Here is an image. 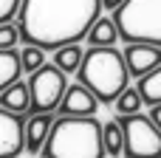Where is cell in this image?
I'll return each mask as SVG.
<instances>
[{"instance_id":"1","label":"cell","mask_w":161,"mask_h":158,"mask_svg":"<svg viewBox=\"0 0 161 158\" xmlns=\"http://www.w3.org/2000/svg\"><path fill=\"white\" fill-rule=\"evenodd\" d=\"M102 11V0H23L17 11L20 40L45 51L79 42Z\"/></svg>"},{"instance_id":"2","label":"cell","mask_w":161,"mask_h":158,"mask_svg":"<svg viewBox=\"0 0 161 158\" xmlns=\"http://www.w3.org/2000/svg\"><path fill=\"white\" fill-rule=\"evenodd\" d=\"M42 158H108L105 124L96 116H57Z\"/></svg>"},{"instance_id":"3","label":"cell","mask_w":161,"mask_h":158,"mask_svg":"<svg viewBox=\"0 0 161 158\" xmlns=\"http://www.w3.org/2000/svg\"><path fill=\"white\" fill-rule=\"evenodd\" d=\"M130 71L125 62V54L110 45V48H91L85 51L82 68H79V82L99 99V102H116V96L130 88Z\"/></svg>"},{"instance_id":"4","label":"cell","mask_w":161,"mask_h":158,"mask_svg":"<svg viewBox=\"0 0 161 158\" xmlns=\"http://www.w3.org/2000/svg\"><path fill=\"white\" fill-rule=\"evenodd\" d=\"M119 40L161 48V0H125L113 11Z\"/></svg>"},{"instance_id":"5","label":"cell","mask_w":161,"mask_h":158,"mask_svg":"<svg viewBox=\"0 0 161 158\" xmlns=\"http://www.w3.org/2000/svg\"><path fill=\"white\" fill-rule=\"evenodd\" d=\"M28 88H31V113H57L68 90V76L54 62H45L37 74L28 76Z\"/></svg>"},{"instance_id":"6","label":"cell","mask_w":161,"mask_h":158,"mask_svg":"<svg viewBox=\"0 0 161 158\" xmlns=\"http://www.w3.org/2000/svg\"><path fill=\"white\" fill-rule=\"evenodd\" d=\"M125 127V158H161V130L150 116H119Z\"/></svg>"},{"instance_id":"7","label":"cell","mask_w":161,"mask_h":158,"mask_svg":"<svg viewBox=\"0 0 161 158\" xmlns=\"http://www.w3.org/2000/svg\"><path fill=\"white\" fill-rule=\"evenodd\" d=\"M23 124L25 116H14L0 107V158H20L25 153Z\"/></svg>"},{"instance_id":"8","label":"cell","mask_w":161,"mask_h":158,"mask_svg":"<svg viewBox=\"0 0 161 158\" xmlns=\"http://www.w3.org/2000/svg\"><path fill=\"white\" fill-rule=\"evenodd\" d=\"M125 62H127V71L133 79H142L147 76L150 71H156L161 65V48L158 45H147V42H130L125 51Z\"/></svg>"},{"instance_id":"9","label":"cell","mask_w":161,"mask_h":158,"mask_svg":"<svg viewBox=\"0 0 161 158\" xmlns=\"http://www.w3.org/2000/svg\"><path fill=\"white\" fill-rule=\"evenodd\" d=\"M96 110H99V99L82 82H74V85H68L57 113L59 116H96Z\"/></svg>"},{"instance_id":"10","label":"cell","mask_w":161,"mask_h":158,"mask_svg":"<svg viewBox=\"0 0 161 158\" xmlns=\"http://www.w3.org/2000/svg\"><path fill=\"white\" fill-rule=\"evenodd\" d=\"M54 127V113H28L25 124H23V139H25V153L28 155H40V150L45 147L48 136Z\"/></svg>"},{"instance_id":"11","label":"cell","mask_w":161,"mask_h":158,"mask_svg":"<svg viewBox=\"0 0 161 158\" xmlns=\"http://www.w3.org/2000/svg\"><path fill=\"white\" fill-rule=\"evenodd\" d=\"M0 107L14 113V116H28L31 113V88H28V82L17 79L11 88H6L0 93Z\"/></svg>"},{"instance_id":"12","label":"cell","mask_w":161,"mask_h":158,"mask_svg":"<svg viewBox=\"0 0 161 158\" xmlns=\"http://www.w3.org/2000/svg\"><path fill=\"white\" fill-rule=\"evenodd\" d=\"M82 59H85V51L79 48V42L59 45V48H54V57H51V62H54L65 76H79Z\"/></svg>"},{"instance_id":"13","label":"cell","mask_w":161,"mask_h":158,"mask_svg":"<svg viewBox=\"0 0 161 158\" xmlns=\"http://www.w3.org/2000/svg\"><path fill=\"white\" fill-rule=\"evenodd\" d=\"M85 40L91 42V48H110V45H116L119 42V28H116L113 17H99L91 25Z\"/></svg>"},{"instance_id":"14","label":"cell","mask_w":161,"mask_h":158,"mask_svg":"<svg viewBox=\"0 0 161 158\" xmlns=\"http://www.w3.org/2000/svg\"><path fill=\"white\" fill-rule=\"evenodd\" d=\"M23 76V65H20V51L14 48H0V93L6 88H11L17 79Z\"/></svg>"},{"instance_id":"15","label":"cell","mask_w":161,"mask_h":158,"mask_svg":"<svg viewBox=\"0 0 161 158\" xmlns=\"http://www.w3.org/2000/svg\"><path fill=\"white\" fill-rule=\"evenodd\" d=\"M136 88H139V93H142L144 105H150V107L161 105V65L156 68V71H150L147 76H142Z\"/></svg>"},{"instance_id":"16","label":"cell","mask_w":161,"mask_h":158,"mask_svg":"<svg viewBox=\"0 0 161 158\" xmlns=\"http://www.w3.org/2000/svg\"><path fill=\"white\" fill-rule=\"evenodd\" d=\"M105 150H108L110 158L125 155V127H122L119 119H113V122L105 124Z\"/></svg>"},{"instance_id":"17","label":"cell","mask_w":161,"mask_h":158,"mask_svg":"<svg viewBox=\"0 0 161 158\" xmlns=\"http://www.w3.org/2000/svg\"><path fill=\"white\" fill-rule=\"evenodd\" d=\"M142 105H144V99H142L139 88H125V90L116 96V102H113V107H116V113H119V116L142 113Z\"/></svg>"},{"instance_id":"18","label":"cell","mask_w":161,"mask_h":158,"mask_svg":"<svg viewBox=\"0 0 161 158\" xmlns=\"http://www.w3.org/2000/svg\"><path fill=\"white\" fill-rule=\"evenodd\" d=\"M48 62V57H45V48H40V45H23V51H20V65H23V74H37L42 65Z\"/></svg>"},{"instance_id":"19","label":"cell","mask_w":161,"mask_h":158,"mask_svg":"<svg viewBox=\"0 0 161 158\" xmlns=\"http://www.w3.org/2000/svg\"><path fill=\"white\" fill-rule=\"evenodd\" d=\"M17 40H20V25L3 23V25H0V48H3V51H6V48H14Z\"/></svg>"},{"instance_id":"20","label":"cell","mask_w":161,"mask_h":158,"mask_svg":"<svg viewBox=\"0 0 161 158\" xmlns=\"http://www.w3.org/2000/svg\"><path fill=\"white\" fill-rule=\"evenodd\" d=\"M20 3L23 0H0V25L3 23H11V17L20 11Z\"/></svg>"},{"instance_id":"21","label":"cell","mask_w":161,"mask_h":158,"mask_svg":"<svg viewBox=\"0 0 161 158\" xmlns=\"http://www.w3.org/2000/svg\"><path fill=\"white\" fill-rule=\"evenodd\" d=\"M150 119H153V124L161 130V105H156V107L150 110Z\"/></svg>"},{"instance_id":"22","label":"cell","mask_w":161,"mask_h":158,"mask_svg":"<svg viewBox=\"0 0 161 158\" xmlns=\"http://www.w3.org/2000/svg\"><path fill=\"white\" fill-rule=\"evenodd\" d=\"M122 3H125V0H102V8H105V11H116Z\"/></svg>"}]
</instances>
